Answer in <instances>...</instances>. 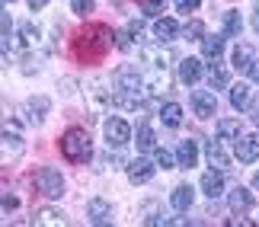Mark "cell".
I'll return each instance as SVG.
<instances>
[{
    "label": "cell",
    "instance_id": "6da1fadb",
    "mask_svg": "<svg viewBox=\"0 0 259 227\" xmlns=\"http://www.w3.org/2000/svg\"><path fill=\"white\" fill-rule=\"evenodd\" d=\"M144 74L138 71V67L125 64L118 67L115 77H112V103L118 106V109H138L144 100Z\"/></svg>",
    "mask_w": 259,
    "mask_h": 227
},
{
    "label": "cell",
    "instance_id": "7a4b0ae2",
    "mask_svg": "<svg viewBox=\"0 0 259 227\" xmlns=\"http://www.w3.org/2000/svg\"><path fill=\"white\" fill-rule=\"evenodd\" d=\"M141 74L147 83V93L160 96L170 90V55L163 48H144L141 52Z\"/></svg>",
    "mask_w": 259,
    "mask_h": 227
},
{
    "label": "cell",
    "instance_id": "3957f363",
    "mask_svg": "<svg viewBox=\"0 0 259 227\" xmlns=\"http://www.w3.org/2000/svg\"><path fill=\"white\" fill-rule=\"evenodd\" d=\"M112 29H106V26H87L80 35H77V52H87L90 58H99V55H106L109 48H112Z\"/></svg>",
    "mask_w": 259,
    "mask_h": 227
},
{
    "label": "cell",
    "instance_id": "277c9868",
    "mask_svg": "<svg viewBox=\"0 0 259 227\" xmlns=\"http://www.w3.org/2000/svg\"><path fill=\"white\" fill-rule=\"evenodd\" d=\"M61 154L71 163H87L90 154H93V144H90V134L83 128H67L61 138Z\"/></svg>",
    "mask_w": 259,
    "mask_h": 227
},
{
    "label": "cell",
    "instance_id": "5b68a950",
    "mask_svg": "<svg viewBox=\"0 0 259 227\" xmlns=\"http://www.w3.org/2000/svg\"><path fill=\"white\" fill-rule=\"evenodd\" d=\"M35 186H38V192H42L45 199H61L64 195V179H61L58 170H52V166H42V170L35 173Z\"/></svg>",
    "mask_w": 259,
    "mask_h": 227
},
{
    "label": "cell",
    "instance_id": "8992f818",
    "mask_svg": "<svg viewBox=\"0 0 259 227\" xmlns=\"http://www.w3.org/2000/svg\"><path fill=\"white\" fill-rule=\"evenodd\" d=\"M103 131H106V141L109 147H125L128 141H132V125L125 122V118H109V122L103 125Z\"/></svg>",
    "mask_w": 259,
    "mask_h": 227
},
{
    "label": "cell",
    "instance_id": "52a82bcc",
    "mask_svg": "<svg viewBox=\"0 0 259 227\" xmlns=\"http://www.w3.org/2000/svg\"><path fill=\"white\" fill-rule=\"evenodd\" d=\"M192 109H195L198 118L218 115V96L211 90H192Z\"/></svg>",
    "mask_w": 259,
    "mask_h": 227
},
{
    "label": "cell",
    "instance_id": "ba28073f",
    "mask_svg": "<svg viewBox=\"0 0 259 227\" xmlns=\"http://www.w3.org/2000/svg\"><path fill=\"white\" fill-rule=\"evenodd\" d=\"M237 147V160L240 163H256L259 160V134H240L234 141Z\"/></svg>",
    "mask_w": 259,
    "mask_h": 227
},
{
    "label": "cell",
    "instance_id": "9c48e42d",
    "mask_svg": "<svg viewBox=\"0 0 259 227\" xmlns=\"http://www.w3.org/2000/svg\"><path fill=\"white\" fill-rule=\"evenodd\" d=\"M205 157H208V166H214V170H221V173L227 170V166H231V157H227L224 144H221V138L205 144Z\"/></svg>",
    "mask_w": 259,
    "mask_h": 227
},
{
    "label": "cell",
    "instance_id": "30bf717a",
    "mask_svg": "<svg viewBox=\"0 0 259 227\" xmlns=\"http://www.w3.org/2000/svg\"><path fill=\"white\" fill-rule=\"evenodd\" d=\"M202 61H198V58H183V61H179V80H183L186 86H195L198 80H202Z\"/></svg>",
    "mask_w": 259,
    "mask_h": 227
},
{
    "label": "cell",
    "instance_id": "8fae6325",
    "mask_svg": "<svg viewBox=\"0 0 259 227\" xmlns=\"http://www.w3.org/2000/svg\"><path fill=\"white\" fill-rule=\"evenodd\" d=\"M128 170V179H132L135 186H141V183H151L154 179V163L151 160H141V157H138V160H132L125 166Z\"/></svg>",
    "mask_w": 259,
    "mask_h": 227
},
{
    "label": "cell",
    "instance_id": "7c38bea8",
    "mask_svg": "<svg viewBox=\"0 0 259 227\" xmlns=\"http://www.w3.org/2000/svg\"><path fill=\"white\" fill-rule=\"evenodd\" d=\"M202 192L208 195V199H221L224 195V173L221 170H208L202 176Z\"/></svg>",
    "mask_w": 259,
    "mask_h": 227
},
{
    "label": "cell",
    "instance_id": "4fadbf2b",
    "mask_svg": "<svg viewBox=\"0 0 259 227\" xmlns=\"http://www.w3.org/2000/svg\"><path fill=\"white\" fill-rule=\"evenodd\" d=\"M227 202H231V211H234V214H246V211L253 208V192L243 189V186H237Z\"/></svg>",
    "mask_w": 259,
    "mask_h": 227
},
{
    "label": "cell",
    "instance_id": "5bb4252c",
    "mask_svg": "<svg viewBox=\"0 0 259 227\" xmlns=\"http://www.w3.org/2000/svg\"><path fill=\"white\" fill-rule=\"evenodd\" d=\"M64 214L61 211H55V208H38L32 214V227H64Z\"/></svg>",
    "mask_w": 259,
    "mask_h": 227
},
{
    "label": "cell",
    "instance_id": "9a60e30c",
    "mask_svg": "<svg viewBox=\"0 0 259 227\" xmlns=\"http://www.w3.org/2000/svg\"><path fill=\"white\" fill-rule=\"evenodd\" d=\"M250 103H253V90H250V83H237V86H231V106H234L237 112L250 109Z\"/></svg>",
    "mask_w": 259,
    "mask_h": 227
},
{
    "label": "cell",
    "instance_id": "2e32d148",
    "mask_svg": "<svg viewBox=\"0 0 259 227\" xmlns=\"http://www.w3.org/2000/svg\"><path fill=\"white\" fill-rule=\"evenodd\" d=\"M192 202H195L192 186H176L173 195H170V205H173L176 211H189V208H192Z\"/></svg>",
    "mask_w": 259,
    "mask_h": 227
},
{
    "label": "cell",
    "instance_id": "e0dca14e",
    "mask_svg": "<svg viewBox=\"0 0 259 227\" xmlns=\"http://www.w3.org/2000/svg\"><path fill=\"white\" fill-rule=\"evenodd\" d=\"M195 160H198V147H195V141H179V147H176V163L179 166H195Z\"/></svg>",
    "mask_w": 259,
    "mask_h": 227
},
{
    "label": "cell",
    "instance_id": "ac0fdd59",
    "mask_svg": "<svg viewBox=\"0 0 259 227\" xmlns=\"http://www.w3.org/2000/svg\"><path fill=\"white\" fill-rule=\"evenodd\" d=\"M221 52H224V35H205L202 38V55L208 61H221Z\"/></svg>",
    "mask_w": 259,
    "mask_h": 227
},
{
    "label": "cell",
    "instance_id": "d6986e66",
    "mask_svg": "<svg viewBox=\"0 0 259 227\" xmlns=\"http://www.w3.org/2000/svg\"><path fill=\"white\" fill-rule=\"evenodd\" d=\"M23 112L29 115V122H32V125H42V118H45V112H48V100H45V96L29 100V103L23 106Z\"/></svg>",
    "mask_w": 259,
    "mask_h": 227
},
{
    "label": "cell",
    "instance_id": "ffe728a7",
    "mask_svg": "<svg viewBox=\"0 0 259 227\" xmlns=\"http://www.w3.org/2000/svg\"><path fill=\"white\" fill-rule=\"evenodd\" d=\"M231 61H234V67H237V71H246V74H250V67H253V61H256V58H253V52H250V45H237V48H234V58H231Z\"/></svg>",
    "mask_w": 259,
    "mask_h": 227
},
{
    "label": "cell",
    "instance_id": "44dd1931",
    "mask_svg": "<svg viewBox=\"0 0 259 227\" xmlns=\"http://www.w3.org/2000/svg\"><path fill=\"white\" fill-rule=\"evenodd\" d=\"M160 122L166 128H179V122H183V106H179V103H166L160 109Z\"/></svg>",
    "mask_w": 259,
    "mask_h": 227
},
{
    "label": "cell",
    "instance_id": "7402d4cb",
    "mask_svg": "<svg viewBox=\"0 0 259 227\" xmlns=\"http://www.w3.org/2000/svg\"><path fill=\"white\" fill-rule=\"evenodd\" d=\"M218 138H221V141H237V138H240V122H237V118H221V122H218Z\"/></svg>",
    "mask_w": 259,
    "mask_h": 227
},
{
    "label": "cell",
    "instance_id": "603a6c76",
    "mask_svg": "<svg viewBox=\"0 0 259 227\" xmlns=\"http://www.w3.org/2000/svg\"><path fill=\"white\" fill-rule=\"evenodd\" d=\"M176 32H179V26L173 23V19H166V16L154 23V35L160 38V42H170V38H176Z\"/></svg>",
    "mask_w": 259,
    "mask_h": 227
},
{
    "label": "cell",
    "instance_id": "cb8c5ba5",
    "mask_svg": "<svg viewBox=\"0 0 259 227\" xmlns=\"http://www.w3.org/2000/svg\"><path fill=\"white\" fill-rule=\"evenodd\" d=\"M208 80H211V90H221V86H227V80H231V74H227V67H224L221 61H211Z\"/></svg>",
    "mask_w": 259,
    "mask_h": 227
},
{
    "label": "cell",
    "instance_id": "d4e9b609",
    "mask_svg": "<svg viewBox=\"0 0 259 227\" xmlns=\"http://www.w3.org/2000/svg\"><path fill=\"white\" fill-rule=\"evenodd\" d=\"M23 154V138L19 134H10V128L4 131V157H19Z\"/></svg>",
    "mask_w": 259,
    "mask_h": 227
},
{
    "label": "cell",
    "instance_id": "484cf974",
    "mask_svg": "<svg viewBox=\"0 0 259 227\" xmlns=\"http://www.w3.org/2000/svg\"><path fill=\"white\" fill-rule=\"evenodd\" d=\"M135 144H138V151H157V138H154V131L147 125L138 128V141Z\"/></svg>",
    "mask_w": 259,
    "mask_h": 227
},
{
    "label": "cell",
    "instance_id": "4316f807",
    "mask_svg": "<svg viewBox=\"0 0 259 227\" xmlns=\"http://www.w3.org/2000/svg\"><path fill=\"white\" fill-rule=\"evenodd\" d=\"M240 29H243V23H240V13H224V35L237 38V35H240Z\"/></svg>",
    "mask_w": 259,
    "mask_h": 227
},
{
    "label": "cell",
    "instance_id": "83f0119b",
    "mask_svg": "<svg viewBox=\"0 0 259 227\" xmlns=\"http://www.w3.org/2000/svg\"><path fill=\"white\" fill-rule=\"evenodd\" d=\"M183 35H186V38H192V42H202V38H205V26L198 23V19H192V23H186V26H183Z\"/></svg>",
    "mask_w": 259,
    "mask_h": 227
},
{
    "label": "cell",
    "instance_id": "f1b7e54d",
    "mask_svg": "<svg viewBox=\"0 0 259 227\" xmlns=\"http://www.w3.org/2000/svg\"><path fill=\"white\" fill-rule=\"evenodd\" d=\"M154 160H157V166H163V170H173V166H179L176 157H173L170 151H163V147H157V151H154Z\"/></svg>",
    "mask_w": 259,
    "mask_h": 227
},
{
    "label": "cell",
    "instance_id": "f546056e",
    "mask_svg": "<svg viewBox=\"0 0 259 227\" xmlns=\"http://www.w3.org/2000/svg\"><path fill=\"white\" fill-rule=\"evenodd\" d=\"M87 214H90V218H96V224H99L103 218H109V205L96 199V202H90V205H87Z\"/></svg>",
    "mask_w": 259,
    "mask_h": 227
},
{
    "label": "cell",
    "instance_id": "4dcf8cb0",
    "mask_svg": "<svg viewBox=\"0 0 259 227\" xmlns=\"http://www.w3.org/2000/svg\"><path fill=\"white\" fill-rule=\"evenodd\" d=\"M166 10V0H141V13L144 16H157Z\"/></svg>",
    "mask_w": 259,
    "mask_h": 227
},
{
    "label": "cell",
    "instance_id": "1f68e13d",
    "mask_svg": "<svg viewBox=\"0 0 259 227\" xmlns=\"http://www.w3.org/2000/svg\"><path fill=\"white\" fill-rule=\"evenodd\" d=\"M71 10L77 16H87V13H93V0H71Z\"/></svg>",
    "mask_w": 259,
    "mask_h": 227
},
{
    "label": "cell",
    "instance_id": "d6a6232c",
    "mask_svg": "<svg viewBox=\"0 0 259 227\" xmlns=\"http://www.w3.org/2000/svg\"><path fill=\"white\" fill-rule=\"evenodd\" d=\"M125 32L132 35V38H138L144 32V19H128V26H125Z\"/></svg>",
    "mask_w": 259,
    "mask_h": 227
},
{
    "label": "cell",
    "instance_id": "836d02e7",
    "mask_svg": "<svg viewBox=\"0 0 259 227\" xmlns=\"http://www.w3.org/2000/svg\"><path fill=\"white\" fill-rule=\"evenodd\" d=\"M198 4H202V0H176V10L179 13H195Z\"/></svg>",
    "mask_w": 259,
    "mask_h": 227
},
{
    "label": "cell",
    "instance_id": "e575fe53",
    "mask_svg": "<svg viewBox=\"0 0 259 227\" xmlns=\"http://www.w3.org/2000/svg\"><path fill=\"white\" fill-rule=\"evenodd\" d=\"M224 227H256V224H253V221H246V218H243V214H234V218H231V221H227Z\"/></svg>",
    "mask_w": 259,
    "mask_h": 227
},
{
    "label": "cell",
    "instance_id": "d590c367",
    "mask_svg": "<svg viewBox=\"0 0 259 227\" xmlns=\"http://www.w3.org/2000/svg\"><path fill=\"white\" fill-rule=\"evenodd\" d=\"M23 35H26V42H35V38H38V29L32 23H23Z\"/></svg>",
    "mask_w": 259,
    "mask_h": 227
},
{
    "label": "cell",
    "instance_id": "8d00e7d4",
    "mask_svg": "<svg viewBox=\"0 0 259 227\" xmlns=\"http://www.w3.org/2000/svg\"><path fill=\"white\" fill-rule=\"evenodd\" d=\"M166 221H170V218H163V214H154V218L144 221V227H166Z\"/></svg>",
    "mask_w": 259,
    "mask_h": 227
},
{
    "label": "cell",
    "instance_id": "74e56055",
    "mask_svg": "<svg viewBox=\"0 0 259 227\" xmlns=\"http://www.w3.org/2000/svg\"><path fill=\"white\" fill-rule=\"evenodd\" d=\"M16 205H19V202H16V195H10V192H7V195H4V211L10 214V211L16 208Z\"/></svg>",
    "mask_w": 259,
    "mask_h": 227
},
{
    "label": "cell",
    "instance_id": "f35d334b",
    "mask_svg": "<svg viewBox=\"0 0 259 227\" xmlns=\"http://www.w3.org/2000/svg\"><path fill=\"white\" fill-rule=\"evenodd\" d=\"M250 77H253V80L259 83V58H256V61H253V67H250Z\"/></svg>",
    "mask_w": 259,
    "mask_h": 227
},
{
    "label": "cell",
    "instance_id": "ab89813d",
    "mask_svg": "<svg viewBox=\"0 0 259 227\" xmlns=\"http://www.w3.org/2000/svg\"><path fill=\"white\" fill-rule=\"evenodd\" d=\"M29 7H32V10H42V7H48V0H29Z\"/></svg>",
    "mask_w": 259,
    "mask_h": 227
},
{
    "label": "cell",
    "instance_id": "60d3db41",
    "mask_svg": "<svg viewBox=\"0 0 259 227\" xmlns=\"http://www.w3.org/2000/svg\"><path fill=\"white\" fill-rule=\"evenodd\" d=\"M4 38H10V13H4Z\"/></svg>",
    "mask_w": 259,
    "mask_h": 227
},
{
    "label": "cell",
    "instance_id": "b9f144b4",
    "mask_svg": "<svg viewBox=\"0 0 259 227\" xmlns=\"http://www.w3.org/2000/svg\"><path fill=\"white\" fill-rule=\"evenodd\" d=\"M253 29H256V35H259V7L253 10Z\"/></svg>",
    "mask_w": 259,
    "mask_h": 227
},
{
    "label": "cell",
    "instance_id": "7bdbcfd3",
    "mask_svg": "<svg viewBox=\"0 0 259 227\" xmlns=\"http://www.w3.org/2000/svg\"><path fill=\"white\" fill-rule=\"evenodd\" d=\"M253 122H256V128H259V103H253Z\"/></svg>",
    "mask_w": 259,
    "mask_h": 227
},
{
    "label": "cell",
    "instance_id": "ee69618b",
    "mask_svg": "<svg viewBox=\"0 0 259 227\" xmlns=\"http://www.w3.org/2000/svg\"><path fill=\"white\" fill-rule=\"evenodd\" d=\"M253 189H259V170H256V176H253Z\"/></svg>",
    "mask_w": 259,
    "mask_h": 227
},
{
    "label": "cell",
    "instance_id": "f6af8a7d",
    "mask_svg": "<svg viewBox=\"0 0 259 227\" xmlns=\"http://www.w3.org/2000/svg\"><path fill=\"white\" fill-rule=\"evenodd\" d=\"M96 227H112V224H103V221H99V224H96Z\"/></svg>",
    "mask_w": 259,
    "mask_h": 227
},
{
    "label": "cell",
    "instance_id": "bcb514c9",
    "mask_svg": "<svg viewBox=\"0 0 259 227\" xmlns=\"http://www.w3.org/2000/svg\"><path fill=\"white\" fill-rule=\"evenodd\" d=\"M7 4H13V0H4V7H7Z\"/></svg>",
    "mask_w": 259,
    "mask_h": 227
}]
</instances>
